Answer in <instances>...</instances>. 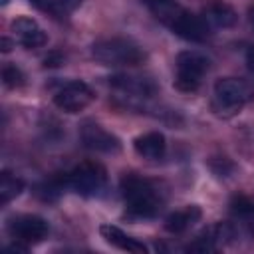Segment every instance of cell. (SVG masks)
Wrapping results in <instances>:
<instances>
[{
	"label": "cell",
	"instance_id": "cell-1",
	"mask_svg": "<svg viewBox=\"0 0 254 254\" xmlns=\"http://www.w3.org/2000/svg\"><path fill=\"white\" fill-rule=\"evenodd\" d=\"M121 196L125 200L127 212L137 218H151L159 214L163 206L159 189L149 179H143L133 173L121 179Z\"/></svg>",
	"mask_w": 254,
	"mask_h": 254
},
{
	"label": "cell",
	"instance_id": "cell-14",
	"mask_svg": "<svg viewBox=\"0 0 254 254\" xmlns=\"http://www.w3.org/2000/svg\"><path fill=\"white\" fill-rule=\"evenodd\" d=\"M202 18L208 22V26H216V28H230L236 22V12L230 4H226L224 0H212L206 8Z\"/></svg>",
	"mask_w": 254,
	"mask_h": 254
},
{
	"label": "cell",
	"instance_id": "cell-16",
	"mask_svg": "<svg viewBox=\"0 0 254 254\" xmlns=\"http://www.w3.org/2000/svg\"><path fill=\"white\" fill-rule=\"evenodd\" d=\"M24 190V181L8 171H4L0 175V202L8 204L12 198H16L20 192Z\"/></svg>",
	"mask_w": 254,
	"mask_h": 254
},
{
	"label": "cell",
	"instance_id": "cell-15",
	"mask_svg": "<svg viewBox=\"0 0 254 254\" xmlns=\"http://www.w3.org/2000/svg\"><path fill=\"white\" fill-rule=\"evenodd\" d=\"M111 85L131 97H151V93L155 89L151 81L131 77V75H115V77H111Z\"/></svg>",
	"mask_w": 254,
	"mask_h": 254
},
{
	"label": "cell",
	"instance_id": "cell-13",
	"mask_svg": "<svg viewBox=\"0 0 254 254\" xmlns=\"http://www.w3.org/2000/svg\"><path fill=\"white\" fill-rule=\"evenodd\" d=\"M200 216H202L200 208L194 206V204H190V206H185V208H181V210L171 212V214L165 218V228H167V232H171V234H181V232L189 230L194 222H198Z\"/></svg>",
	"mask_w": 254,
	"mask_h": 254
},
{
	"label": "cell",
	"instance_id": "cell-5",
	"mask_svg": "<svg viewBox=\"0 0 254 254\" xmlns=\"http://www.w3.org/2000/svg\"><path fill=\"white\" fill-rule=\"evenodd\" d=\"M65 185L81 196H99L107 185V173L99 163H81L65 175Z\"/></svg>",
	"mask_w": 254,
	"mask_h": 254
},
{
	"label": "cell",
	"instance_id": "cell-21",
	"mask_svg": "<svg viewBox=\"0 0 254 254\" xmlns=\"http://www.w3.org/2000/svg\"><path fill=\"white\" fill-rule=\"evenodd\" d=\"M2 46H4V48H2V50H4V52H10V42H8V40H6V38H4V40H2Z\"/></svg>",
	"mask_w": 254,
	"mask_h": 254
},
{
	"label": "cell",
	"instance_id": "cell-9",
	"mask_svg": "<svg viewBox=\"0 0 254 254\" xmlns=\"http://www.w3.org/2000/svg\"><path fill=\"white\" fill-rule=\"evenodd\" d=\"M79 137H81V141L87 149L97 151V153H117L121 149L119 139L113 133L105 131L101 125L93 123V121H85L81 125Z\"/></svg>",
	"mask_w": 254,
	"mask_h": 254
},
{
	"label": "cell",
	"instance_id": "cell-4",
	"mask_svg": "<svg viewBox=\"0 0 254 254\" xmlns=\"http://www.w3.org/2000/svg\"><path fill=\"white\" fill-rule=\"evenodd\" d=\"M210 67V58L198 50H185L177 56V75L175 87L179 91L190 93L196 91L202 83L204 73Z\"/></svg>",
	"mask_w": 254,
	"mask_h": 254
},
{
	"label": "cell",
	"instance_id": "cell-19",
	"mask_svg": "<svg viewBox=\"0 0 254 254\" xmlns=\"http://www.w3.org/2000/svg\"><path fill=\"white\" fill-rule=\"evenodd\" d=\"M2 79H4V85H6V87L14 89V87H20V85L24 83V73H22V69H20L18 65L8 64V65H4V69H2Z\"/></svg>",
	"mask_w": 254,
	"mask_h": 254
},
{
	"label": "cell",
	"instance_id": "cell-22",
	"mask_svg": "<svg viewBox=\"0 0 254 254\" xmlns=\"http://www.w3.org/2000/svg\"><path fill=\"white\" fill-rule=\"evenodd\" d=\"M250 24L254 26V8H250Z\"/></svg>",
	"mask_w": 254,
	"mask_h": 254
},
{
	"label": "cell",
	"instance_id": "cell-7",
	"mask_svg": "<svg viewBox=\"0 0 254 254\" xmlns=\"http://www.w3.org/2000/svg\"><path fill=\"white\" fill-rule=\"evenodd\" d=\"M93 97L95 95H93L91 87L85 81L73 79V81H67L62 89L56 91L54 103L65 113H79L81 109H85L93 101Z\"/></svg>",
	"mask_w": 254,
	"mask_h": 254
},
{
	"label": "cell",
	"instance_id": "cell-10",
	"mask_svg": "<svg viewBox=\"0 0 254 254\" xmlns=\"http://www.w3.org/2000/svg\"><path fill=\"white\" fill-rule=\"evenodd\" d=\"M10 30L14 34V40L26 48V50H36V48H42L46 42H48V36L44 32V28L32 20V18H26V16H20L16 18L12 24H10Z\"/></svg>",
	"mask_w": 254,
	"mask_h": 254
},
{
	"label": "cell",
	"instance_id": "cell-12",
	"mask_svg": "<svg viewBox=\"0 0 254 254\" xmlns=\"http://www.w3.org/2000/svg\"><path fill=\"white\" fill-rule=\"evenodd\" d=\"M133 147L137 151V155H141L143 159H161L167 151V143H165V135L159 131H151L145 135H139L133 141Z\"/></svg>",
	"mask_w": 254,
	"mask_h": 254
},
{
	"label": "cell",
	"instance_id": "cell-18",
	"mask_svg": "<svg viewBox=\"0 0 254 254\" xmlns=\"http://www.w3.org/2000/svg\"><path fill=\"white\" fill-rule=\"evenodd\" d=\"M230 212L240 220L254 222V198L246 194H236L230 200Z\"/></svg>",
	"mask_w": 254,
	"mask_h": 254
},
{
	"label": "cell",
	"instance_id": "cell-3",
	"mask_svg": "<svg viewBox=\"0 0 254 254\" xmlns=\"http://www.w3.org/2000/svg\"><path fill=\"white\" fill-rule=\"evenodd\" d=\"M254 99V79L222 77L212 89V107L218 113H232Z\"/></svg>",
	"mask_w": 254,
	"mask_h": 254
},
{
	"label": "cell",
	"instance_id": "cell-11",
	"mask_svg": "<svg viewBox=\"0 0 254 254\" xmlns=\"http://www.w3.org/2000/svg\"><path fill=\"white\" fill-rule=\"evenodd\" d=\"M99 232H101V236H103L111 246H115V248H119V250L133 252V254H145V252H147V246H145L143 242H139L137 238L127 236L121 228H117V226H113V224H103V226L99 228Z\"/></svg>",
	"mask_w": 254,
	"mask_h": 254
},
{
	"label": "cell",
	"instance_id": "cell-6",
	"mask_svg": "<svg viewBox=\"0 0 254 254\" xmlns=\"http://www.w3.org/2000/svg\"><path fill=\"white\" fill-rule=\"evenodd\" d=\"M48 222L38 214H20L8 222V234L14 242L30 246L38 244L48 236Z\"/></svg>",
	"mask_w": 254,
	"mask_h": 254
},
{
	"label": "cell",
	"instance_id": "cell-2",
	"mask_svg": "<svg viewBox=\"0 0 254 254\" xmlns=\"http://www.w3.org/2000/svg\"><path fill=\"white\" fill-rule=\"evenodd\" d=\"M91 56L103 65H137L145 60L143 48L129 38L99 40L91 46Z\"/></svg>",
	"mask_w": 254,
	"mask_h": 254
},
{
	"label": "cell",
	"instance_id": "cell-20",
	"mask_svg": "<svg viewBox=\"0 0 254 254\" xmlns=\"http://www.w3.org/2000/svg\"><path fill=\"white\" fill-rule=\"evenodd\" d=\"M246 65L254 73V46H248L246 48Z\"/></svg>",
	"mask_w": 254,
	"mask_h": 254
},
{
	"label": "cell",
	"instance_id": "cell-17",
	"mask_svg": "<svg viewBox=\"0 0 254 254\" xmlns=\"http://www.w3.org/2000/svg\"><path fill=\"white\" fill-rule=\"evenodd\" d=\"M30 2H34L38 8H42L50 14H56V16L71 14L81 4V0H30Z\"/></svg>",
	"mask_w": 254,
	"mask_h": 254
},
{
	"label": "cell",
	"instance_id": "cell-8",
	"mask_svg": "<svg viewBox=\"0 0 254 254\" xmlns=\"http://www.w3.org/2000/svg\"><path fill=\"white\" fill-rule=\"evenodd\" d=\"M177 36L189 40V42H204L208 36H210V26L208 22L198 16V14H192L189 10H181L179 16L173 20V24L169 26Z\"/></svg>",
	"mask_w": 254,
	"mask_h": 254
}]
</instances>
